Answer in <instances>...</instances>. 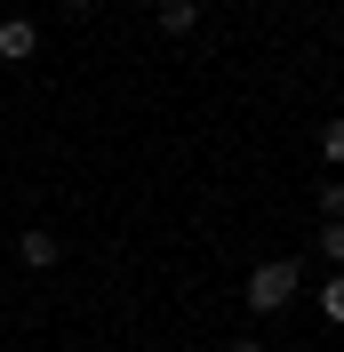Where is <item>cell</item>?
<instances>
[{
  "label": "cell",
  "mask_w": 344,
  "mask_h": 352,
  "mask_svg": "<svg viewBox=\"0 0 344 352\" xmlns=\"http://www.w3.org/2000/svg\"><path fill=\"white\" fill-rule=\"evenodd\" d=\"M297 280H304V264H297V256H272V264H257V272H248V288H240V296H248V312H280L288 296H297Z\"/></svg>",
  "instance_id": "cell-1"
},
{
  "label": "cell",
  "mask_w": 344,
  "mask_h": 352,
  "mask_svg": "<svg viewBox=\"0 0 344 352\" xmlns=\"http://www.w3.org/2000/svg\"><path fill=\"white\" fill-rule=\"evenodd\" d=\"M152 24H160L169 41H193V32H200V8H193V0H160V8H152Z\"/></svg>",
  "instance_id": "cell-2"
},
{
  "label": "cell",
  "mask_w": 344,
  "mask_h": 352,
  "mask_svg": "<svg viewBox=\"0 0 344 352\" xmlns=\"http://www.w3.org/2000/svg\"><path fill=\"white\" fill-rule=\"evenodd\" d=\"M32 48H41V24H32V16H8V24H0V56H8V65H24Z\"/></svg>",
  "instance_id": "cell-3"
},
{
  "label": "cell",
  "mask_w": 344,
  "mask_h": 352,
  "mask_svg": "<svg viewBox=\"0 0 344 352\" xmlns=\"http://www.w3.org/2000/svg\"><path fill=\"white\" fill-rule=\"evenodd\" d=\"M17 256L32 264V272H48V264H56V232H41V224H24V241H17Z\"/></svg>",
  "instance_id": "cell-4"
},
{
  "label": "cell",
  "mask_w": 344,
  "mask_h": 352,
  "mask_svg": "<svg viewBox=\"0 0 344 352\" xmlns=\"http://www.w3.org/2000/svg\"><path fill=\"white\" fill-rule=\"evenodd\" d=\"M321 256L344 272V217H321Z\"/></svg>",
  "instance_id": "cell-5"
},
{
  "label": "cell",
  "mask_w": 344,
  "mask_h": 352,
  "mask_svg": "<svg viewBox=\"0 0 344 352\" xmlns=\"http://www.w3.org/2000/svg\"><path fill=\"white\" fill-rule=\"evenodd\" d=\"M321 312H328V320L344 329V272H336V280H321Z\"/></svg>",
  "instance_id": "cell-6"
},
{
  "label": "cell",
  "mask_w": 344,
  "mask_h": 352,
  "mask_svg": "<svg viewBox=\"0 0 344 352\" xmlns=\"http://www.w3.org/2000/svg\"><path fill=\"white\" fill-rule=\"evenodd\" d=\"M321 160H336V168H344V120H328V129H321Z\"/></svg>",
  "instance_id": "cell-7"
},
{
  "label": "cell",
  "mask_w": 344,
  "mask_h": 352,
  "mask_svg": "<svg viewBox=\"0 0 344 352\" xmlns=\"http://www.w3.org/2000/svg\"><path fill=\"white\" fill-rule=\"evenodd\" d=\"M224 352H264V344H224Z\"/></svg>",
  "instance_id": "cell-8"
},
{
  "label": "cell",
  "mask_w": 344,
  "mask_h": 352,
  "mask_svg": "<svg viewBox=\"0 0 344 352\" xmlns=\"http://www.w3.org/2000/svg\"><path fill=\"white\" fill-rule=\"evenodd\" d=\"M65 8H96V0H65Z\"/></svg>",
  "instance_id": "cell-9"
}]
</instances>
